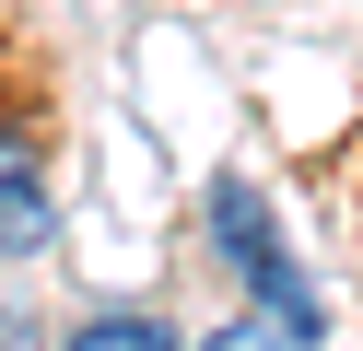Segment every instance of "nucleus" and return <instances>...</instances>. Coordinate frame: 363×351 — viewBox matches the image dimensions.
Listing matches in <instances>:
<instances>
[{"label":"nucleus","instance_id":"20e7f679","mask_svg":"<svg viewBox=\"0 0 363 351\" xmlns=\"http://www.w3.org/2000/svg\"><path fill=\"white\" fill-rule=\"evenodd\" d=\"M199 351H293V340H281V328H269V316H235V328H211V340H199Z\"/></svg>","mask_w":363,"mask_h":351},{"label":"nucleus","instance_id":"f03ea898","mask_svg":"<svg viewBox=\"0 0 363 351\" xmlns=\"http://www.w3.org/2000/svg\"><path fill=\"white\" fill-rule=\"evenodd\" d=\"M48 223H59L48 164H35L24 129H0V257H35V246H48Z\"/></svg>","mask_w":363,"mask_h":351},{"label":"nucleus","instance_id":"39448f33","mask_svg":"<svg viewBox=\"0 0 363 351\" xmlns=\"http://www.w3.org/2000/svg\"><path fill=\"white\" fill-rule=\"evenodd\" d=\"M0 351H35V316H12V304H0Z\"/></svg>","mask_w":363,"mask_h":351},{"label":"nucleus","instance_id":"f257e3e1","mask_svg":"<svg viewBox=\"0 0 363 351\" xmlns=\"http://www.w3.org/2000/svg\"><path fill=\"white\" fill-rule=\"evenodd\" d=\"M211 246H223V269L258 293V316L281 328V340H316L328 328V304H316V281L281 257V234H269V199L246 176H211Z\"/></svg>","mask_w":363,"mask_h":351},{"label":"nucleus","instance_id":"7ed1b4c3","mask_svg":"<svg viewBox=\"0 0 363 351\" xmlns=\"http://www.w3.org/2000/svg\"><path fill=\"white\" fill-rule=\"evenodd\" d=\"M59 351H176V328H164V316H141V304H106V316H82Z\"/></svg>","mask_w":363,"mask_h":351}]
</instances>
